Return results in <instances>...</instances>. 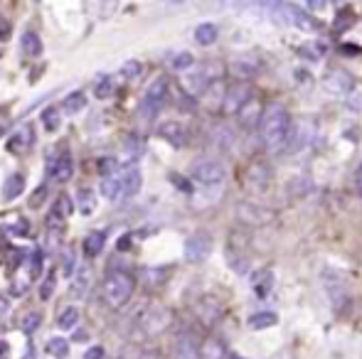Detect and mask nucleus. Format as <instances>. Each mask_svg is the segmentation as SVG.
Segmentation results:
<instances>
[{
  "label": "nucleus",
  "mask_w": 362,
  "mask_h": 359,
  "mask_svg": "<svg viewBox=\"0 0 362 359\" xmlns=\"http://www.w3.org/2000/svg\"><path fill=\"white\" fill-rule=\"evenodd\" d=\"M47 200V185H40L37 190L33 192V197H30V207L33 209H40V205Z\"/></svg>",
  "instance_id": "45"
},
{
  "label": "nucleus",
  "mask_w": 362,
  "mask_h": 359,
  "mask_svg": "<svg viewBox=\"0 0 362 359\" xmlns=\"http://www.w3.org/2000/svg\"><path fill=\"white\" fill-rule=\"evenodd\" d=\"M247 246H249V236L244 229H237L227 239V259L237 273L247 271V264H249V249Z\"/></svg>",
  "instance_id": "7"
},
{
  "label": "nucleus",
  "mask_w": 362,
  "mask_h": 359,
  "mask_svg": "<svg viewBox=\"0 0 362 359\" xmlns=\"http://www.w3.org/2000/svg\"><path fill=\"white\" fill-rule=\"evenodd\" d=\"M141 332L146 337H158L173 325V310L165 305H148L139 317Z\"/></svg>",
  "instance_id": "3"
},
{
  "label": "nucleus",
  "mask_w": 362,
  "mask_h": 359,
  "mask_svg": "<svg viewBox=\"0 0 362 359\" xmlns=\"http://www.w3.org/2000/svg\"><path fill=\"white\" fill-rule=\"evenodd\" d=\"M165 99H168V79L165 77H158L156 82H151V87L146 89L144 99H141V106H139L141 118H146V121L156 118V116L160 114Z\"/></svg>",
  "instance_id": "5"
},
{
  "label": "nucleus",
  "mask_w": 362,
  "mask_h": 359,
  "mask_svg": "<svg viewBox=\"0 0 362 359\" xmlns=\"http://www.w3.org/2000/svg\"><path fill=\"white\" fill-rule=\"evenodd\" d=\"M227 347L217 337H207L200 342V359H227Z\"/></svg>",
  "instance_id": "20"
},
{
  "label": "nucleus",
  "mask_w": 362,
  "mask_h": 359,
  "mask_svg": "<svg viewBox=\"0 0 362 359\" xmlns=\"http://www.w3.org/2000/svg\"><path fill=\"white\" fill-rule=\"evenodd\" d=\"M42 126L47 130H57L59 128V121H62V116H59V109H54V106H49V109L42 111Z\"/></svg>",
  "instance_id": "34"
},
{
  "label": "nucleus",
  "mask_w": 362,
  "mask_h": 359,
  "mask_svg": "<svg viewBox=\"0 0 362 359\" xmlns=\"http://www.w3.org/2000/svg\"><path fill=\"white\" fill-rule=\"evenodd\" d=\"M168 178H170V182H173V185H175V187H177V190H180V192H185V195H190V192H192V185H190V180H187V178H182V175H177V173H170V175H168Z\"/></svg>",
  "instance_id": "46"
},
{
  "label": "nucleus",
  "mask_w": 362,
  "mask_h": 359,
  "mask_svg": "<svg viewBox=\"0 0 362 359\" xmlns=\"http://www.w3.org/2000/svg\"><path fill=\"white\" fill-rule=\"evenodd\" d=\"M355 190H358V195L362 197V163H360L358 173H355Z\"/></svg>",
  "instance_id": "51"
},
{
  "label": "nucleus",
  "mask_w": 362,
  "mask_h": 359,
  "mask_svg": "<svg viewBox=\"0 0 362 359\" xmlns=\"http://www.w3.org/2000/svg\"><path fill=\"white\" fill-rule=\"evenodd\" d=\"M134 291H136V278L129 271H111L104 278V283H101V296H104L106 305L114 308V310L124 308L131 300Z\"/></svg>",
  "instance_id": "2"
},
{
  "label": "nucleus",
  "mask_w": 362,
  "mask_h": 359,
  "mask_svg": "<svg viewBox=\"0 0 362 359\" xmlns=\"http://www.w3.org/2000/svg\"><path fill=\"white\" fill-rule=\"evenodd\" d=\"M104 244H106V231H91L84 239V254L89 259H94V256H99L104 251Z\"/></svg>",
  "instance_id": "26"
},
{
  "label": "nucleus",
  "mask_w": 362,
  "mask_h": 359,
  "mask_svg": "<svg viewBox=\"0 0 362 359\" xmlns=\"http://www.w3.org/2000/svg\"><path fill=\"white\" fill-rule=\"evenodd\" d=\"M254 96V87L249 82H237L232 87L224 89V99H222V111L224 114H234L247 104L249 99Z\"/></svg>",
  "instance_id": "9"
},
{
  "label": "nucleus",
  "mask_w": 362,
  "mask_h": 359,
  "mask_svg": "<svg viewBox=\"0 0 362 359\" xmlns=\"http://www.w3.org/2000/svg\"><path fill=\"white\" fill-rule=\"evenodd\" d=\"M291 128V116L281 101H272L264 106V116L259 121V135L267 153H279L286 145V135Z\"/></svg>",
  "instance_id": "1"
},
{
  "label": "nucleus",
  "mask_w": 362,
  "mask_h": 359,
  "mask_svg": "<svg viewBox=\"0 0 362 359\" xmlns=\"http://www.w3.org/2000/svg\"><path fill=\"white\" fill-rule=\"evenodd\" d=\"M158 135H160L163 140H168L173 148H185V143H187L185 128H182L177 121H165V123H160V128H158Z\"/></svg>",
  "instance_id": "18"
},
{
  "label": "nucleus",
  "mask_w": 362,
  "mask_h": 359,
  "mask_svg": "<svg viewBox=\"0 0 362 359\" xmlns=\"http://www.w3.org/2000/svg\"><path fill=\"white\" fill-rule=\"evenodd\" d=\"M264 99L262 96H257L254 94L252 99L247 101V104L242 106V109L237 111V121H239V126H242L244 130H254V128H259V121H262V116H264Z\"/></svg>",
  "instance_id": "11"
},
{
  "label": "nucleus",
  "mask_w": 362,
  "mask_h": 359,
  "mask_svg": "<svg viewBox=\"0 0 362 359\" xmlns=\"http://www.w3.org/2000/svg\"><path fill=\"white\" fill-rule=\"evenodd\" d=\"M8 234H13V236H30V224L25 219H18L15 224H8Z\"/></svg>",
  "instance_id": "44"
},
{
  "label": "nucleus",
  "mask_w": 362,
  "mask_h": 359,
  "mask_svg": "<svg viewBox=\"0 0 362 359\" xmlns=\"http://www.w3.org/2000/svg\"><path fill=\"white\" fill-rule=\"evenodd\" d=\"M52 212H57L62 219H67V217L72 214V200H69L67 195H59L57 202H54V207H52Z\"/></svg>",
  "instance_id": "40"
},
{
  "label": "nucleus",
  "mask_w": 362,
  "mask_h": 359,
  "mask_svg": "<svg viewBox=\"0 0 362 359\" xmlns=\"http://www.w3.org/2000/svg\"><path fill=\"white\" fill-rule=\"evenodd\" d=\"M141 72H144V67H141V62H136V59H131V62H126L124 67H121V77L124 79H136Z\"/></svg>",
  "instance_id": "42"
},
{
  "label": "nucleus",
  "mask_w": 362,
  "mask_h": 359,
  "mask_svg": "<svg viewBox=\"0 0 362 359\" xmlns=\"http://www.w3.org/2000/svg\"><path fill=\"white\" fill-rule=\"evenodd\" d=\"M212 251V236L205 234V231H195L192 236L185 239V259L190 264H200L210 256Z\"/></svg>",
  "instance_id": "10"
},
{
  "label": "nucleus",
  "mask_w": 362,
  "mask_h": 359,
  "mask_svg": "<svg viewBox=\"0 0 362 359\" xmlns=\"http://www.w3.org/2000/svg\"><path fill=\"white\" fill-rule=\"evenodd\" d=\"M350 8H343L338 13V18H335V23H333V30L335 32H343V30H348L350 25H353V13H348Z\"/></svg>",
  "instance_id": "41"
},
{
  "label": "nucleus",
  "mask_w": 362,
  "mask_h": 359,
  "mask_svg": "<svg viewBox=\"0 0 362 359\" xmlns=\"http://www.w3.org/2000/svg\"><path fill=\"white\" fill-rule=\"evenodd\" d=\"M84 106H86V96L81 94V91H74V94H69L67 99L62 101L64 114H79Z\"/></svg>",
  "instance_id": "30"
},
{
  "label": "nucleus",
  "mask_w": 362,
  "mask_h": 359,
  "mask_svg": "<svg viewBox=\"0 0 362 359\" xmlns=\"http://www.w3.org/2000/svg\"><path fill=\"white\" fill-rule=\"evenodd\" d=\"M47 355H52L57 359H64L69 355V342L62 340V337H52V340L47 342Z\"/></svg>",
  "instance_id": "33"
},
{
  "label": "nucleus",
  "mask_w": 362,
  "mask_h": 359,
  "mask_svg": "<svg viewBox=\"0 0 362 359\" xmlns=\"http://www.w3.org/2000/svg\"><path fill=\"white\" fill-rule=\"evenodd\" d=\"M173 269H158V266H151V269H144L141 271V281H144V286L148 288H160L163 283L170 278Z\"/></svg>",
  "instance_id": "22"
},
{
  "label": "nucleus",
  "mask_w": 362,
  "mask_h": 359,
  "mask_svg": "<svg viewBox=\"0 0 362 359\" xmlns=\"http://www.w3.org/2000/svg\"><path fill=\"white\" fill-rule=\"evenodd\" d=\"M190 173H192V178L197 182H202V185H219V182L224 180V175H227V170H224V165L215 158H200L192 163Z\"/></svg>",
  "instance_id": "8"
},
{
  "label": "nucleus",
  "mask_w": 362,
  "mask_h": 359,
  "mask_svg": "<svg viewBox=\"0 0 362 359\" xmlns=\"http://www.w3.org/2000/svg\"><path fill=\"white\" fill-rule=\"evenodd\" d=\"M35 145V128L33 126H23L13 138L8 140V148L13 153H20V150H30Z\"/></svg>",
  "instance_id": "19"
},
{
  "label": "nucleus",
  "mask_w": 362,
  "mask_h": 359,
  "mask_svg": "<svg viewBox=\"0 0 362 359\" xmlns=\"http://www.w3.org/2000/svg\"><path fill=\"white\" fill-rule=\"evenodd\" d=\"M96 170H99L101 178H111V175L119 173V160H116V158H104V160H99Z\"/></svg>",
  "instance_id": "36"
},
{
  "label": "nucleus",
  "mask_w": 362,
  "mask_h": 359,
  "mask_svg": "<svg viewBox=\"0 0 362 359\" xmlns=\"http://www.w3.org/2000/svg\"><path fill=\"white\" fill-rule=\"evenodd\" d=\"M8 37H10V23L0 20V39H8Z\"/></svg>",
  "instance_id": "52"
},
{
  "label": "nucleus",
  "mask_w": 362,
  "mask_h": 359,
  "mask_svg": "<svg viewBox=\"0 0 362 359\" xmlns=\"http://www.w3.org/2000/svg\"><path fill=\"white\" fill-rule=\"evenodd\" d=\"M227 359H244V357H239V355H232V352H229V355H227Z\"/></svg>",
  "instance_id": "54"
},
{
  "label": "nucleus",
  "mask_w": 362,
  "mask_h": 359,
  "mask_svg": "<svg viewBox=\"0 0 362 359\" xmlns=\"http://www.w3.org/2000/svg\"><path fill=\"white\" fill-rule=\"evenodd\" d=\"M54 286H57V273L49 271L47 276H45L42 286H40V298H42V300H49L52 293H54Z\"/></svg>",
  "instance_id": "35"
},
{
  "label": "nucleus",
  "mask_w": 362,
  "mask_h": 359,
  "mask_svg": "<svg viewBox=\"0 0 362 359\" xmlns=\"http://www.w3.org/2000/svg\"><path fill=\"white\" fill-rule=\"evenodd\" d=\"M192 64H195V59H192V54L180 52V54H175V57H173L170 67L175 69V72H185V69H190Z\"/></svg>",
  "instance_id": "39"
},
{
  "label": "nucleus",
  "mask_w": 362,
  "mask_h": 359,
  "mask_svg": "<svg viewBox=\"0 0 362 359\" xmlns=\"http://www.w3.org/2000/svg\"><path fill=\"white\" fill-rule=\"evenodd\" d=\"M76 322H79V310H76V308H67V310H62L57 317L59 330H72Z\"/></svg>",
  "instance_id": "32"
},
{
  "label": "nucleus",
  "mask_w": 362,
  "mask_h": 359,
  "mask_svg": "<svg viewBox=\"0 0 362 359\" xmlns=\"http://www.w3.org/2000/svg\"><path fill=\"white\" fill-rule=\"evenodd\" d=\"M47 175H49V178L57 180L59 185H64V182L72 180V175H74V160H72V153H69V150H64V153H59V155H57V160H49Z\"/></svg>",
  "instance_id": "15"
},
{
  "label": "nucleus",
  "mask_w": 362,
  "mask_h": 359,
  "mask_svg": "<svg viewBox=\"0 0 362 359\" xmlns=\"http://www.w3.org/2000/svg\"><path fill=\"white\" fill-rule=\"evenodd\" d=\"M173 359H200V340L195 332L182 330L173 342Z\"/></svg>",
  "instance_id": "12"
},
{
  "label": "nucleus",
  "mask_w": 362,
  "mask_h": 359,
  "mask_svg": "<svg viewBox=\"0 0 362 359\" xmlns=\"http://www.w3.org/2000/svg\"><path fill=\"white\" fill-rule=\"evenodd\" d=\"M195 39L202 44V47H210V44L217 39V25H212V23H202V25H197V30H195Z\"/></svg>",
  "instance_id": "27"
},
{
  "label": "nucleus",
  "mask_w": 362,
  "mask_h": 359,
  "mask_svg": "<svg viewBox=\"0 0 362 359\" xmlns=\"http://www.w3.org/2000/svg\"><path fill=\"white\" fill-rule=\"evenodd\" d=\"M10 355V345L8 342H0V359H8Z\"/></svg>",
  "instance_id": "53"
},
{
  "label": "nucleus",
  "mask_w": 362,
  "mask_h": 359,
  "mask_svg": "<svg viewBox=\"0 0 362 359\" xmlns=\"http://www.w3.org/2000/svg\"><path fill=\"white\" fill-rule=\"evenodd\" d=\"M3 130H5V128H3V121H0V133H3Z\"/></svg>",
  "instance_id": "55"
},
{
  "label": "nucleus",
  "mask_w": 362,
  "mask_h": 359,
  "mask_svg": "<svg viewBox=\"0 0 362 359\" xmlns=\"http://www.w3.org/2000/svg\"><path fill=\"white\" fill-rule=\"evenodd\" d=\"M42 264H45L42 249H35L33 256H30V278H40V273H42Z\"/></svg>",
  "instance_id": "37"
},
{
  "label": "nucleus",
  "mask_w": 362,
  "mask_h": 359,
  "mask_svg": "<svg viewBox=\"0 0 362 359\" xmlns=\"http://www.w3.org/2000/svg\"><path fill=\"white\" fill-rule=\"evenodd\" d=\"M111 94H114V79L109 74H101L94 84V96L96 99H109Z\"/></svg>",
  "instance_id": "31"
},
{
  "label": "nucleus",
  "mask_w": 362,
  "mask_h": 359,
  "mask_svg": "<svg viewBox=\"0 0 362 359\" xmlns=\"http://www.w3.org/2000/svg\"><path fill=\"white\" fill-rule=\"evenodd\" d=\"M40 325H42V315H40V312H30V315L23 317V325H20V327H23L25 335H33Z\"/></svg>",
  "instance_id": "38"
},
{
  "label": "nucleus",
  "mask_w": 362,
  "mask_h": 359,
  "mask_svg": "<svg viewBox=\"0 0 362 359\" xmlns=\"http://www.w3.org/2000/svg\"><path fill=\"white\" fill-rule=\"evenodd\" d=\"M5 261H8L10 269H18V266H23V249H15V246H10V249L5 251Z\"/></svg>",
  "instance_id": "43"
},
{
  "label": "nucleus",
  "mask_w": 362,
  "mask_h": 359,
  "mask_svg": "<svg viewBox=\"0 0 362 359\" xmlns=\"http://www.w3.org/2000/svg\"><path fill=\"white\" fill-rule=\"evenodd\" d=\"M272 178H274L272 165H269V160L262 158V155L249 160L247 168H244V173H242L244 187L252 192H264L269 185H272Z\"/></svg>",
  "instance_id": "4"
},
{
  "label": "nucleus",
  "mask_w": 362,
  "mask_h": 359,
  "mask_svg": "<svg viewBox=\"0 0 362 359\" xmlns=\"http://www.w3.org/2000/svg\"><path fill=\"white\" fill-rule=\"evenodd\" d=\"M23 187H25V175H20V173L10 175L3 185V202H13L15 197H20L23 195Z\"/></svg>",
  "instance_id": "25"
},
{
  "label": "nucleus",
  "mask_w": 362,
  "mask_h": 359,
  "mask_svg": "<svg viewBox=\"0 0 362 359\" xmlns=\"http://www.w3.org/2000/svg\"><path fill=\"white\" fill-rule=\"evenodd\" d=\"M101 195H104L106 200H119V197H121L119 173L111 175V178H104V180H101Z\"/></svg>",
  "instance_id": "29"
},
{
  "label": "nucleus",
  "mask_w": 362,
  "mask_h": 359,
  "mask_svg": "<svg viewBox=\"0 0 362 359\" xmlns=\"http://www.w3.org/2000/svg\"><path fill=\"white\" fill-rule=\"evenodd\" d=\"M84 359H104V347H91V350H86Z\"/></svg>",
  "instance_id": "49"
},
{
  "label": "nucleus",
  "mask_w": 362,
  "mask_h": 359,
  "mask_svg": "<svg viewBox=\"0 0 362 359\" xmlns=\"http://www.w3.org/2000/svg\"><path fill=\"white\" fill-rule=\"evenodd\" d=\"M119 185H121V197H119V200H129V197H134L136 192L141 190L144 178H141V173L136 168H124L119 173Z\"/></svg>",
  "instance_id": "17"
},
{
  "label": "nucleus",
  "mask_w": 362,
  "mask_h": 359,
  "mask_svg": "<svg viewBox=\"0 0 362 359\" xmlns=\"http://www.w3.org/2000/svg\"><path fill=\"white\" fill-rule=\"evenodd\" d=\"M279 322V315L272 310H262V312H254V315H249L247 325L252 327V330H267V327H274Z\"/></svg>",
  "instance_id": "24"
},
{
  "label": "nucleus",
  "mask_w": 362,
  "mask_h": 359,
  "mask_svg": "<svg viewBox=\"0 0 362 359\" xmlns=\"http://www.w3.org/2000/svg\"><path fill=\"white\" fill-rule=\"evenodd\" d=\"M76 207H79L81 214L89 217L91 212H94V207H96L94 192H91V190H79V192H76Z\"/></svg>",
  "instance_id": "28"
},
{
  "label": "nucleus",
  "mask_w": 362,
  "mask_h": 359,
  "mask_svg": "<svg viewBox=\"0 0 362 359\" xmlns=\"http://www.w3.org/2000/svg\"><path fill=\"white\" fill-rule=\"evenodd\" d=\"M237 219L242 221L244 226H269L276 219V212L264 205H257V202H239Z\"/></svg>",
  "instance_id": "6"
},
{
  "label": "nucleus",
  "mask_w": 362,
  "mask_h": 359,
  "mask_svg": "<svg viewBox=\"0 0 362 359\" xmlns=\"http://www.w3.org/2000/svg\"><path fill=\"white\" fill-rule=\"evenodd\" d=\"M131 241H134V236H131V234H124L119 241H116V249H119V251H129V249H131Z\"/></svg>",
  "instance_id": "48"
},
{
  "label": "nucleus",
  "mask_w": 362,
  "mask_h": 359,
  "mask_svg": "<svg viewBox=\"0 0 362 359\" xmlns=\"http://www.w3.org/2000/svg\"><path fill=\"white\" fill-rule=\"evenodd\" d=\"M340 54H360V47H355V44H340Z\"/></svg>",
  "instance_id": "50"
},
{
  "label": "nucleus",
  "mask_w": 362,
  "mask_h": 359,
  "mask_svg": "<svg viewBox=\"0 0 362 359\" xmlns=\"http://www.w3.org/2000/svg\"><path fill=\"white\" fill-rule=\"evenodd\" d=\"M20 49H23L25 57H40V54H42V39H40V35L33 32V30L23 32V37H20Z\"/></svg>",
  "instance_id": "21"
},
{
  "label": "nucleus",
  "mask_w": 362,
  "mask_h": 359,
  "mask_svg": "<svg viewBox=\"0 0 362 359\" xmlns=\"http://www.w3.org/2000/svg\"><path fill=\"white\" fill-rule=\"evenodd\" d=\"M252 283H254V293L259 298H267L272 293V283H274V273L269 269H262L252 276Z\"/></svg>",
  "instance_id": "23"
},
{
  "label": "nucleus",
  "mask_w": 362,
  "mask_h": 359,
  "mask_svg": "<svg viewBox=\"0 0 362 359\" xmlns=\"http://www.w3.org/2000/svg\"><path fill=\"white\" fill-rule=\"evenodd\" d=\"M74 271V254L72 251H64V259H62V276H72Z\"/></svg>",
  "instance_id": "47"
},
{
  "label": "nucleus",
  "mask_w": 362,
  "mask_h": 359,
  "mask_svg": "<svg viewBox=\"0 0 362 359\" xmlns=\"http://www.w3.org/2000/svg\"><path fill=\"white\" fill-rule=\"evenodd\" d=\"M323 84H325V91H330L333 96H348V94H353V89H355V79L350 77L348 72H343V69L328 72Z\"/></svg>",
  "instance_id": "14"
},
{
  "label": "nucleus",
  "mask_w": 362,
  "mask_h": 359,
  "mask_svg": "<svg viewBox=\"0 0 362 359\" xmlns=\"http://www.w3.org/2000/svg\"><path fill=\"white\" fill-rule=\"evenodd\" d=\"M222 312H224V308L215 296H202L200 300L195 303V315L205 327L215 325L219 317H222Z\"/></svg>",
  "instance_id": "13"
},
{
  "label": "nucleus",
  "mask_w": 362,
  "mask_h": 359,
  "mask_svg": "<svg viewBox=\"0 0 362 359\" xmlns=\"http://www.w3.org/2000/svg\"><path fill=\"white\" fill-rule=\"evenodd\" d=\"M144 155V138H139V135H126L124 143H121V160L119 165H124V168H134L136 160Z\"/></svg>",
  "instance_id": "16"
}]
</instances>
